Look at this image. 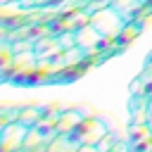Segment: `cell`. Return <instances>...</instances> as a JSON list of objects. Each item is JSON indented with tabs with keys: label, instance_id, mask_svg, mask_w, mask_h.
<instances>
[{
	"label": "cell",
	"instance_id": "1",
	"mask_svg": "<svg viewBox=\"0 0 152 152\" xmlns=\"http://www.w3.org/2000/svg\"><path fill=\"white\" fill-rule=\"evenodd\" d=\"M152 0H0V86H66L133 45Z\"/></svg>",
	"mask_w": 152,
	"mask_h": 152
},
{
	"label": "cell",
	"instance_id": "2",
	"mask_svg": "<svg viewBox=\"0 0 152 152\" xmlns=\"http://www.w3.org/2000/svg\"><path fill=\"white\" fill-rule=\"evenodd\" d=\"M0 152H131L102 114L62 102H0Z\"/></svg>",
	"mask_w": 152,
	"mask_h": 152
},
{
	"label": "cell",
	"instance_id": "3",
	"mask_svg": "<svg viewBox=\"0 0 152 152\" xmlns=\"http://www.w3.org/2000/svg\"><path fill=\"white\" fill-rule=\"evenodd\" d=\"M126 138L131 152H152V50L131 86Z\"/></svg>",
	"mask_w": 152,
	"mask_h": 152
}]
</instances>
